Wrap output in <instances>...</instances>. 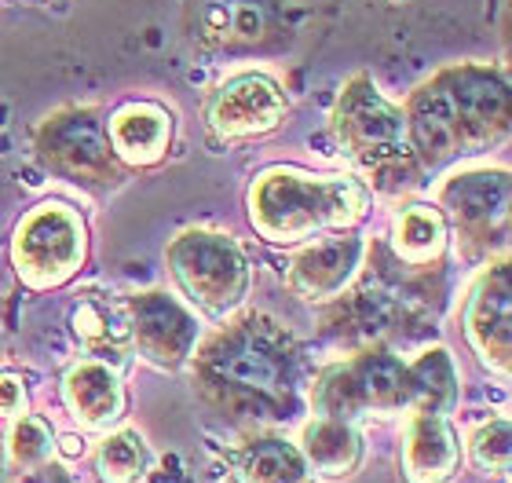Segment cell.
Segmentation results:
<instances>
[{
    "label": "cell",
    "instance_id": "2e32d148",
    "mask_svg": "<svg viewBox=\"0 0 512 483\" xmlns=\"http://www.w3.org/2000/svg\"><path fill=\"white\" fill-rule=\"evenodd\" d=\"M461 465V440L447 414L414 410L403 436V480L406 483H450Z\"/></svg>",
    "mask_w": 512,
    "mask_h": 483
},
{
    "label": "cell",
    "instance_id": "3957f363",
    "mask_svg": "<svg viewBox=\"0 0 512 483\" xmlns=\"http://www.w3.org/2000/svg\"><path fill=\"white\" fill-rule=\"evenodd\" d=\"M330 129L341 151L352 158V165H359L377 187L392 191V187L417 180L421 165L406 136L403 107L388 103L366 74H355L341 88L330 114Z\"/></svg>",
    "mask_w": 512,
    "mask_h": 483
},
{
    "label": "cell",
    "instance_id": "6da1fadb",
    "mask_svg": "<svg viewBox=\"0 0 512 483\" xmlns=\"http://www.w3.org/2000/svg\"><path fill=\"white\" fill-rule=\"evenodd\" d=\"M191 381L224 421L282 425L300 410V344L278 319L246 312L198 341Z\"/></svg>",
    "mask_w": 512,
    "mask_h": 483
},
{
    "label": "cell",
    "instance_id": "d4e9b609",
    "mask_svg": "<svg viewBox=\"0 0 512 483\" xmlns=\"http://www.w3.org/2000/svg\"><path fill=\"white\" fill-rule=\"evenodd\" d=\"M469 454L483 473H509V454H512L509 418H494L483 429H476V436L469 443Z\"/></svg>",
    "mask_w": 512,
    "mask_h": 483
},
{
    "label": "cell",
    "instance_id": "cb8c5ba5",
    "mask_svg": "<svg viewBox=\"0 0 512 483\" xmlns=\"http://www.w3.org/2000/svg\"><path fill=\"white\" fill-rule=\"evenodd\" d=\"M8 458L19 473L48 462L52 458V425L37 414H19L8 432Z\"/></svg>",
    "mask_w": 512,
    "mask_h": 483
},
{
    "label": "cell",
    "instance_id": "ba28073f",
    "mask_svg": "<svg viewBox=\"0 0 512 483\" xmlns=\"http://www.w3.org/2000/svg\"><path fill=\"white\" fill-rule=\"evenodd\" d=\"M512 183L505 169H469L439 187V213L465 246V257H494L509 246Z\"/></svg>",
    "mask_w": 512,
    "mask_h": 483
},
{
    "label": "cell",
    "instance_id": "52a82bcc",
    "mask_svg": "<svg viewBox=\"0 0 512 483\" xmlns=\"http://www.w3.org/2000/svg\"><path fill=\"white\" fill-rule=\"evenodd\" d=\"M88 224L74 205L41 202L22 216L11 238V264L22 286L30 290H59L85 268Z\"/></svg>",
    "mask_w": 512,
    "mask_h": 483
},
{
    "label": "cell",
    "instance_id": "277c9868",
    "mask_svg": "<svg viewBox=\"0 0 512 483\" xmlns=\"http://www.w3.org/2000/svg\"><path fill=\"white\" fill-rule=\"evenodd\" d=\"M183 30L205 55L256 59L293 44L297 11L286 0H187Z\"/></svg>",
    "mask_w": 512,
    "mask_h": 483
},
{
    "label": "cell",
    "instance_id": "8fae6325",
    "mask_svg": "<svg viewBox=\"0 0 512 483\" xmlns=\"http://www.w3.org/2000/svg\"><path fill=\"white\" fill-rule=\"evenodd\" d=\"M461 330L469 337V348L480 355L487 370L509 374L512 363V290H509V264L494 260L491 268L480 271L472 282L465 308H461Z\"/></svg>",
    "mask_w": 512,
    "mask_h": 483
},
{
    "label": "cell",
    "instance_id": "d6986e66",
    "mask_svg": "<svg viewBox=\"0 0 512 483\" xmlns=\"http://www.w3.org/2000/svg\"><path fill=\"white\" fill-rule=\"evenodd\" d=\"M297 447L304 454V462H308V473H319L326 480L352 476L359 469V462H363V440H359L352 421L344 418L315 414L300 432Z\"/></svg>",
    "mask_w": 512,
    "mask_h": 483
},
{
    "label": "cell",
    "instance_id": "30bf717a",
    "mask_svg": "<svg viewBox=\"0 0 512 483\" xmlns=\"http://www.w3.org/2000/svg\"><path fill=\"white\" fill-rule=\"evenodd\" d=\"M128 337L136 352L158 370H180L191 363L202 341V326L176 297L147 290L128 297Z\"/></svg>",
    "mask_w": 512,
    "mask_h": 483
},
{
    "label": "cell",
    "instance_id": "9c48e42d",
    "mask_svg": "<svg viewBox=\"0 0 512 483\" xmlns=\"http://www.w3.org/2000/svg\"><path fill=\"white\" fill-rule=\"evenodd\" d=\"M289 110V99L275 77L264 70H242L227 77L224 85H216L205 99V121L213 136L235 143L256 140L282 125Z\"/></svg>",
    "mask_w": 512,
    "mask_h": 483
},
{
    "label": "cell",
    "instance_id": "8992f818",
    "mask_svg": "<svg viewBox=\"0 0 512 483\" xmlns=\"http://www.w3.org/2000/svg\"><path fill=\"white\" fill-rule=\"evenodd\" d=\"M33 154L59 180L110 191L125 183V165L107 140V118L99 107L52 110L33 132Z\"/></svg>",
    "mask_w": 512,
    "mask_h": 483
},
{
    "label": "cell",
    "instance_id": "7402d4cb",
    "mask_svg": "<svg viewBox=\"0 0 512 483\" xmlns=\"http://www.w3.org/2000/svg\"><path fill=\"white\" fill-rule=\"evenodd\" d=\"M70 330H74L77 341L85 344L96 359H103V363H110V359L121 363L128 352V344H132L128 322L121 319L114 308H107V304H99V301L77 304L74 315H70Z\"/></svg>",
    "mask_w": 512,
    "mask_h": 483
},
{
    "label": "cell",
    "instance_id": "e0dca14e",
    "mask_svg": "<svg viewBox=\"0 0 512 483\" xmlns=\"http://www.w3.org/2000/svg\"><path fill=\"white\" fill-rule=\"evenodd\" d=\"M63 403L81 425L107 429L125 414V385L103 359H81L63 377Z\"/></svg>",
    "mask_w": 512,
    "mask_h": 483
},
{
    "label": "cell",
    "instance_id": "4fadbf2b",
    "mask_svg": "<svg viewBox=\"0 0 512 483\" xmlns=\"http://www.w3.org/2000/svg\"><path fill=\"white\" fill-rule=\"evenodd\" d=\"M363 257H366L363 238L337 231V235L322 238L315 246L300 249L297 257H293V264H289L286 286L297 293L300 301L330 304L352 286V279L363 268Z\"/></svg>",
    "mask_w": 512,
    "mask_h": 483
},
{
    "label": "cell",
    "instance_id": "44dd1931",
    "mask_svg": "<svg viewBox=\"0 0 512 483\" xmlns=\"http://www.w3.org/2000/svg\"><path fill=\"white\" fill-rule=\"evenodd\" d=\"M238 480L242 483H308V462L297 443L282 436H256L238 451Z\"/></svg>",
    "mask_w": 512,
    "mask_h": 483
},
{
    "label": "cell",
    "instance_id": "5bb4252c",
    "mask_svg": "<svg viewBox=\"0 0 512 483\" xmlns=\"http://www.w3.org/2000/svg\"><path fill=\"white\" fill-rule=\"evenodd\" d=\"M107 140L125 169H150L169 158L176 118L154 99H128L107 118Z\"/></svg>",
    "mask_w": 512,
    "mask_h": 483
},
{
    "label": "cell",
    "instance_id": "7c38bea8",
    "mask_svg": "<svg viewBox=\"0 0 512 483\" xmlns=\"http://www.w3.org/2000/svg\"><path fill=\"white\" fill-rule=\"evenodd\" d=\"M447 81L458 99L465 136L472 154L491 151L509 136L512 103H509V77L494 63H454L447 66Z\"/></svg>",
    "mask_w": 512,
    "mask_h": 483
},
{
    "label": "cell",
    "instance_id": "7a4b0ae2",
    "mask_svg": "<svg viewBox=\"0 0 512 483\" xmlns=\"http://www.w3.org/2000/svg\"><path fill=\"white\" fill-rule=\"evenodd\" d=\"M366 191L352 176H311L267 169L249 187V224L275 246H297L315 235H337L363 220Z\"/></svg>",
    "mask_w": 512,
    "mask_h": 483
},
{
    "label": "cell",
    "instance_id": "484cf974",
    "mask_svg": "<svg viewBox=\"0 0 512 483\" xmlns=\"http://www.w3.org/2000/svg\"><path fill=\"white\" fill-rule=\"evenodd\" d=\"M26 414V381L11 370H0V418Z\"/></svg>",
    "mask_w": 512,
    "mask_h": 483
},
{
    "label": "cell",
    "instance_id": "9a60e30c",
    "mask_svg": "<svg viewBox=\"0 0 512 483\" xmlns=\"http://www.w3.org/2000/svg\"><path fill=\"white\" fill-rule=\"evenodd\" d=\"M352 396L355 418L374 410V414H403L410 410V381H406V363L384 344H366L348 359L337 363Z\"/></svg>",
    "mask_w": 512,
    "mask_h": 483
},
{
    "label": "cell",
    "instance_id": "ffe728a7",
    "mask_svg": "<svg viewBox=\"0 0 512 483\" xmlns=\"http://www.w3.org/2000/svg\"><path fill=\"white\" fill-rule=\"evenodd\" d=\"M406 381H410V410L450 414L458 407V366L447 348H428L414 363H406Z\"/></svg>",
    "mask_w": 512,
    "mask_h": 483
},
{
    "label": "cell",
    "instance_id": "5b68a950",
    "mask_svg": "<svg viewBox=\"0 0 512 483\" xmlns=\"http://www.w3.org/2000/svg\"><path fill=\"white\" fill-rule=\"evenodd\" d=\"M172 279L180 282L183 297L209 319H227L242 308L249 293V260L235 238L224 231L191 227L165 249Z\"/></svg>",
    "mask_w": 512,
    "mask_h": 483
},
{
    "label": "cell",
    "instance_id": "4316f807",
    "mask_svg": "<svg viewBox=\"0 0 512 483\" xmlns=\"http://www.w3.org/2000/svg\"><path fill=\"white\" fill-rule=\"evenodd\" d=\"M19 483H74V480H70V473H66L63 465L48 458V462L26 469V473L19 476Z\"/></svg>",
    "mask_w": 512,
    "mask_h": 483
},
{
    "label": "cell",
    "instance_id": "ac0fdd59",
    "mask_svg": "<svg viewBox=\"0 0 512 483\" xmlns=\"http://www.w3.org/2000/svg\"><path fill=\"white\" fill-rule=\"evenodd\" d=\"M450 246V227L432 202H410L399 209L392 224V257L414 275H428L443 264Z\"/></svg>",
    "mask_w": 512,
    "mask_h": 483
},
{
    "label": "cell",
    "instance_id": "603a6c76",
    "mask_svg": "<svg viewBox=\"0 0 512 483\" xmlns=\"http://www.w3.org/2000/svg\"><path fill=\"white\" fill-rule=\"evenodd\" d=\"M147 465H150L147 443L132 429L110 432L96 451V473L103 483H136L139 476L147 473Z\"/></svg>",
    "mask_w": 512,
    "mask_h": 483
}]
</instances>
